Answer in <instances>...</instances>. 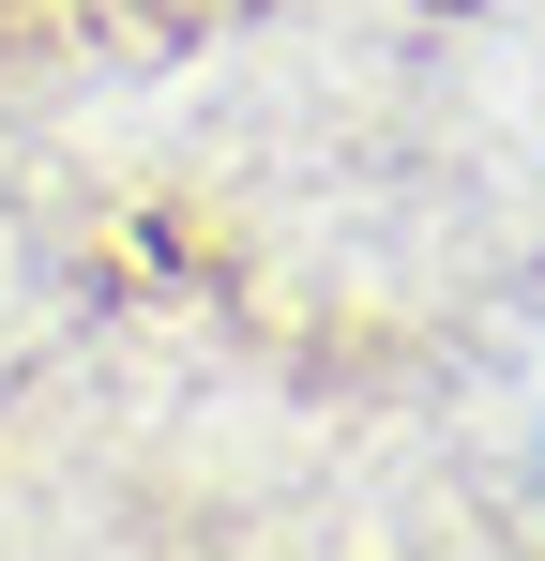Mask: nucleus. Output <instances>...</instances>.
<instances>
[{
  "label": "nucleus",
  "instance_id": "1",
  "mask_svg": "<svg viewBox=\"0 0 545 561\" xmlns=\"http://www.w3.org/2000/svg\"><path fill=\"white\" fill-rule=\"evenodd\" d=\"M531 470H545V379H531Z\"/></svg>",
  "mask_w": 545,
  "mask_h": 561
}]
</instances>
